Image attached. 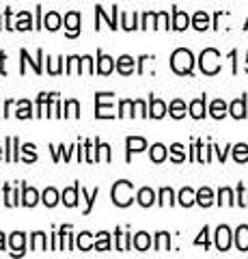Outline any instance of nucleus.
<instances>
[{
    "label": "nucleus",
    "instance_id": "36",
    "mask_svg": "<svg viewBox=\"0 0 248 259\" xmlns=\"http://www.w3.org/2000/svg\"><path fill=\"white\" fill-rule=\"evenodd\" d=\"M82 197L86 199V209H84V214H91V209H93V203H95V199L100 197V188H95L91 194H86V190L82 188Z\"/></svg>",
    "mask_w": 248,
    "mask_h": 259
},
{
    "label": "nucleus",
    "instance_id": "39",
    "mask_svg": "<svg viewBox=\"0 0 248 259\" xmlns=\"http://www.w3.org/2000/svg\"><path fill=\"white\" fill-rule=\"evenodd\" d=\"M65 117H80V104L76 100L65 102Z\"/></svg>",
    "mask_w": 248,
    "mask_h": 259
},
{
    "label": "nucleus",
    "instance_id": "24",
    "mask_svg": "<svg viewBox=\"0 0 248 259\" xmlns=\"http://www.w3.org/2000/svg\"><path fill=\"white\" fill-rule=\"evenodd\" d=\"M43 26L47 28V30H59L61 28V15L57 13V11H50L43 18Z\"/></svg>",
    "mask_w": 248,
    "mask_h": 259
},
{
    "label": "nucleus",
    "instance_id": "2",
    "mask_svg": "<svg viewBox=\"0 0 248 259\" xmlns=\"http://www.w3.org/2000/svg\"><path fill=\"white\" fill-rule=\"evenodd\" d=\"M199 67L205 76H216L220 71V52L214 50V48H207L199 56Z\"/></svg>",
    "mask_w": 248,
    "mask_h": 259
},
{
    "label": "nucleus",
    "instance_id": "50",
    "mask_svg": "<svg viewBox=\"0 0 248 259\" xmlns=\"http://www.w3.org/2000/svg\"><path fill=\"white\" fill-rule=\"evenodd\" d=\"M84 149H86V162H95V158L91 156V141H86V147Z\"/></svg>",
    "mask_w": 248,
    "mask_h": 259
},
{
    "label": "nucleus",
    "instance_id": "32",
    "mask_svg": "<svg viewBox=\"0 0 248 259\" xmlns=\"http://www.w3.org/2000/svg\"><path fill=\"white\" fill-rule=\"evenodd\" d=\"M41 201H43V203H45L47 207H54V205H57V203H59V192H57V190H54V188H47V190L43 192V197H41Z\"/></svg>",
    "mask_w": 248,
    "mask_h": 259
},
{
    "label": "nucleus",
    "instance_id": "30",
    "mask_svg": "<svg viewBox=\"0 0 248 259\" xmlns=\"http://www.w3.org/2000/svg\"><path fill=\"white\" fill-rule=\"evenodd\" d=\"M218 203L220 205H235L237 203V201L233 199V190H231V188H220L218 190Z\"/></svg>",
    "mask_w": 248,
    "mask_h": 259
},
{
    "label": "nucleus",
    "instance_id": "45",
    "mask_svg": "<svg viewBox=\"0 0 248 259\" xmlns=\"http://www.w3.org/2000/svg\"><path fill=\"white\" fill-rule=\"evenodd\" d=\"M24 153H26V162H28V164H30V162H35L37 160V153H35V145H24Z\"/></svg>",
    "mask_w": 248,
    "mask_h": 259
},
{
    "label": "nucleus",
    "instance_id": "16",
    "mask_svg": "<svg viewBox=\"0 0 248 259\" xmlns=\"http://www.w3.org/2000/svg\"><path fill=\"white\" fill-rule=\"evenodd\" d=\"M136 199H138V203L142 207H149V205L156 203V192L151 190V188H140L138 194H136Z\"/></svg>",
    "mask_w": 248,
    "mask_h": 259
},
{
    "label": "nucleus",
    "instance_id": "15",
    "mask_svg": "<svg viewBox=\"0 0 248 259\" xmlns=\"http://www.w3.org/2000/svg\"><path fill=\"white\" fill-rule=\"evenodd\" d=\"M205 102H207V97H199V100L194 102H190V115L194 117V119H203L207 115V110H205Z\"/></svg>",
    "mask_w": 248,
    "mask_h": 259
},
{
    "label": "nucleus",
    "instance_id": "48",
    "mask_svg": "<svg viewBox=\"0 0 248 259\" xmlns=\"http://www.w3.org/2000/svg\"><path fill=\"white\" fill-rule=\"evenodd\" d=\"M136 108H138L140 117H149V112H147V106H145V104H142L140 100H136Z\"/></svg>",
    "mask_w": 248,
    "mask_h": 259
},
{
    "label": "nucleus",
    "instance_id": "42",
    "mask_svg": "<svg viewBox=\"0 0 248 259\" xmlns=\"http://www.w3.org/2000/svg\"><path fill=\"white\" fill-rule=\"evenodd\" d=\"M207 233H210V227H203L201 236L194 240V244H196V246H201V244H203L205 248H210V236H207Z\"/></svg>",
    "mask_w": 248,
    "mask_h": 259
},
{
    "label": "nucleus",
    "instance_id": "33",
    "mask_svg": "<svg viewBox=\"0 0 248 259\" xmlns=\"http://www.w3.org/2000/svg\"><path fill=\"white\" fill-rule=\"evenodd\" d=\"M95 250H110V238L106 231L97 233V242H95Z\"/></svg>",
    "mask_w": 248,
    "mask_h": 259
},
{
    "label": "nucleus",
    "instance_id": "25",
    "mask_svg": "<svg viewBox=\"0 0 248 259\" xmlns=\"http://www.w3.org/2000/svg\"><path fill=\"white\" fill-rule=\"evenodd\" d=\"M149 246H151L149 233H145V231L136 233V236H134V248H136V250H147Z\"/></svg>",
    "mask_w": 248,
    "mask_h": 259
},
{
    "label": "nucleus",
    "instance_id": "4",
    "mask_svg": "<svg viewBox=\"0 0 248 259\" xmlns=\"http://www.w3.org/2000/svg\"><path fill=\"white\" fill-rule=\"evenodd\" d=\"M108 100H113V93H97L95 95V117L97 119H113L115 115L110 110H113V104H106Z\"/></svg>",
    "mask_w": 248,
    "mask_h": 259
},
{
    "label": "nucleus",
    "instance_id": "11",
    "mask_svg": "<svg viewBox=\"0 0 248 259\" xmlns=\"http://www.w3.org/2000/svg\"><path fill=\"white\" fill-rule=\"evenodd\" d=\"M190 26V18H188V13H183L179 9H173V26L175 30H186Z\"/></svg>",
    "mask_w": 248,
    "mask_h": 259
},
{
    "label": "nucleus",
    "instance_id": "27",
    "mask_svg": "<svg viewBox=\"0 0 248 259\" xmlns=\"http://www.w3.org/2000/svg\"><path fill=\"white\" fill-rule=\"evenodd\" d=\"M166 147L164 145H160V143H156L154 147H151V162H156V164H160V162H164L166 160Z\"/></svg>",
    "mask_w": 248,
    "mask_h": 259
},
{
    "label": "nucleus",
    "instance_id": "54",
    "mask_svg": "<svg viewBox=\"0 0 248 259\" xmlns=\"http://www.w3.org/2000/svg\"><path fill=\"white\" fill-rule=\"evenodd\" d=\"M0 250H5V236L0 233Z\"/></svg>",
    "mask_w": 248,
    "mask_h": 259
},
{
    "label": "nucleus",
    "instance_id": "8",
    "mask_svg": "<svg viewBox=\"0 0 248 259\" xmlns=\"http://www.w3.org/2000/svg\"><path fill=\"white\" fill-rule=\"evenodd\" d=\"M125 145H127V162L132 158V151H142L147 147V141L140 139V136H127L125 139Z\"/></svg>",
    "mask_w": 248,
    "mask_h": 259
},
{
    "label": "nucleus",
    "instance_id": "12",
    "mask_svg": "<svg viewBox=\"0 0 248 259\" xmlns=\"http://www.w3.org/2000/svg\"><path fill=\"white\" fill-rule=\"evenodd\" d=\"M164 115H166V104L162 100H156V97H151V100H149V117L162 119Z\"/></svg>",
    "mask_w": 248,
    "mask_h": 259
},
{
    "label": "nucleus",
    "instance_id": "10",
    "mask_svg": "<svg viewBox=\"0 0 248 259\" xmlns=\"http://www.w3.org/2000/svg\"><path fill=\"white\" fill-rule=\"evenodd\" d=\"M235 246L237 250L246 253L248 250V225H239L237 231H235Z\"/></svg>",
    "mask_w": 248,
    "mask_h": 259
},
{
    "label": "nucleus",
    "instance_id": "9",
    "mask_svg": "<svg viewBox=\"0 0 248 259\" xmlns=\"http://www.w3.org/2000/svg\"><path fill=\"white\" fill-rule=\"evenodd\" d=\"M97 69L95 71H100L102 76H108L110 71H113V67H115V59H110V56H106L104 52H97Z\"/></svg>",
    "mask_w": 248,
    "mask_h": 259
},
{
    "label": "nucleus",
    "instance_id": "21",
    "mask_svg": "<svg viewBox=\"0 0 248 259\" xmlns=\"http://www.w3.org/2000/svg\"><path fill=\"white\" fill-rule=\"evenodd\" d=\"M179 203H181L183 207L194 205V203H196V192L192 190V188H181V192H179Z\"/></svg>",
    "mask_w": 248,
    "mask_h": 259
},
{
    "label": "nucleus",
    "instance_id": "23",
    "mask_svg": "<svg viewBox=\"0 0 248 259\" xmlns=\"http://www.w3.org/2000/svg\"><path fill=\"white\" fill-rule=\"evenodd\" d=\"M192 26H194L196 30H205L207 26H210V15H207L205 11H196L194 18H192Z\"/></svg>",
    "mask_w": 248,
    "mask_h": 259
},
{
    "label": "nucleus",
    "instance_id": "57",
    "mask_svg": "<svg viewBox=\"0 0 248 259\" xmlns=\"http://www.w3.org/2000/svg\"><path fill=\"white\" fill-rule=\"evenodd\" d=\"M244 28H248V20H246V26H244Z\"/></svg>",
    "mask_w": 248,
    "mask_h": 259
},
{
    "label": "nucleus",
    "instance_id": "55",
    "mask_svg": "<svg viewBox=\"0 0 248 259\" xmlns=\"http://www.w3.org/2000/svg\"><path fill=\"white\" fill-rule=\"evenodd\" d=\"M246 74H248V54H246Z\"/></svg>",
    "mask_w": 248,
    "mask_h": 259
},
{
    "label": "nucleus",
    "instance_id": "52",
    "mask_svg": "<svg viewBox=\"0 0 248 259\" xmlns=\"http://www.w3.org/2000/svg\"><path fill=\"white\" fill-rule=\"evenodd\" d=\"M214 149H216V153H218V158H220V162H225V160H227V149H225V151H222L220 147H214Z\"/></svg>",
    "mask_w": 248,
    "mask_h": 259
},
{
    "label": "nucleus",
    "instance_id": "41",
    "mask_svg": "<svg viewBox=\"0 0 248 259\" xmlns=\"http://www.w3.org/2000/svg\"><path fill=\"white\" fill-rule=\"evenodd\" d=\"M136 106V102H132V100H123L121 104H119V110H121V112H119V117H125V115H132V108ZM134 117V115H132Z\"/></svg>",
    "mask_w": 248,
    "mask_h": 259
},
{
    "label": "nucleus",
    "instance_id": "14",
    "mask_svg": "<svg viewBox=\"0 0 248 259\" xmlns=\"http://www.w3.org/2000/svg\"><path fill=\"white\" fill-rule=\"evenodd\" d=\"M22 205H26V207H35L37 205V201H39V194L35 188H28L26 184L22 186Z\"/></svg>",
    "mask_w": 248,
    "mask_h": 259
},
{
    "label": "nucleus",
    "instance_id": "3",
    "mask_svg": "<svg viewBox=\"0 0 248 259\" xmlns=\"http://www.w3.org/2000/svg\"><path fill=\"white\" fill-rule=\"evenodd\" d=\"M132 192H134L132 182H125V180L117 182V184L113 186V203L119 205V207H127V205H130L132 201H134Z\"/></svg>",
    "mask_w": 248,
    "mask_h": 259
},
{
    "label": "nucleus",
    "instance_id": "7",
    "mask_svg": "<svg viewBox=\"0 0 248 259\" xmlns=\"http://www.w3.org/2000/svg\"><path fill=\"white\" fill-rule=\"evenodd\" d=\"M65 26H67V37H78L80 32V13L69 11L65 15Z\"/></svg>",
    "mask_w": 248,
    "mask_h": 259
},
{
    "label": "nucleus",
    "instance_id": "13",
    "mask_svg": "<svg viewBox=\"0 0 248 259\" xmlns=\"http://www.w3.org/2000/svg\"><path fill=\"white\" fill-rule=\"evenodd\" d=\"M117 69H119V74H123V76L134 74V59L132 56H127V54L119 56L117 59Z\"/></svg>",
    "mask_w": 248,
    "mask_h": 259
},
{
    "label": "nucleus",
    "instance_id": "22",
    "mask_svg": "<svg viewBox=\"0 0 248 259\" xmlns=\"http://www.w3.org/2000/svg\"><path fill=\"white\" fill-rule=\"evenodd\" d=\"M169 115H171L173 119L186 117V104H183L181 100H173V102H171V106H169Z\"/></svg>",
    "mask_w": 248,
    "mask_h": 259
},
{
    "label": "nucleus",
    "instance_id": "56",
    "mask_svg": "<svg viewBox=\"0 0 248 259\" xmlns=\"http://www.w3.org/2000/svg\"><path fill=\"white\" fill-rule=\"evenodd\" d=\"M0 156H3V147H0Z\"/></svg>",
    "mask_w": 248,
    "mask_h": 259
},
{
    "label": "nucleus",
    "instance_id": "35",
    "mask_svg": "<svg viewBox=\"0 0 248 259\" xmlns=\"http://www.w3.org/2000/svg\"><path fill=\"white\" fill-rule=\"evenodd\" d=\"M160 205H173L175 203V194L171 188H162L160 190V201H158Z\"/></svg>",
    "mask_w": 248,
    "mask_h": 259
},
{
    "label": "nucleus",
    "instance_id": "40",
    "mask_svg": "<svg viewBox=\"0 0 248 259\" xmlns=\"http://www.w3.org/2000/svg\"><path fill=\"white\" fill-rule=\"evenodd\" d=\"M30 24H33V20H30V13L24 11V13H20V22H18V26H15V28H18V30H28Z\"/></svg>",
    "mask_w": 248,
    "mask_h": 259
},
{
    "label": "nucleus",
    "instance_id": "53",
    "mask_svg": "<svg viewBox=\"0 0 248 259\" xmlns=\"http://www.w3.org/2000/svg\"><path fill=\"white\" fill-rule=\"evenodd\" d=\"M5 59H7V54L0 52V74H7V71H5Z\"/></svg>",
    "mask_w": 248,
    "mask_h": 259
},
{
    "label": "nucleus",
    "instance_id": "17",
    "mask_svg": "<svg viewBox=\"0 0 248 259\" xmlns=\"http://www.w3.org/2000/svg\"><path fill=\"white\" fill-rule=\"evenodd\" d=\"M196 203L201 205V207H210L214 203V192L212 188H201V190H196Z\"/></svg>",
    "mask_w": 248,
    "mask_h": 259
},
{
    "label": "nucleus",
    "instance_id": "1",
    "mask_svg": "<svg viewBox=\"0 0 248 259\" xmlns=\"http://www.w3.org/2000/svg\"><path fill=\"white\" fill-rule=\"evenodd\" d=\"M171 67H173L175 74L190 76L192 67H194V56H192V52L186 50V48H179V50H175L171 56Z\"/></svg>",
    "mask_w": 248,
    "mask_h": 259
},
{
    "label": "nucleus",
    "instance_id": "34",
    "mask_svg": "<svg viewBox=\"0 0 248 259\" xmlns=\"http://www.w3.org/2000/svg\"><path fill=\"white\" fill-rule=\"evenodd\" d=\"M78 248L80 250H91V248H95L93 244H91V233L89 231H82L78 236Z\"/></svg>",
    "mask_w": 248,
    "mask_h": 259
},
{
    "label": "nucleus",
    "instance_id": "47",
    "mask_svg": "<svg viewBox=\"0 0 248 259\" xmlns=\"http://www.w3.org/2000/svg\"><path fill=\"white\" fill-rule=\"evenodd\" d=\"M43 59V52L41 50H37V61H30V65H33V69H35V74H41V61Z\"/></svg>",
    "mask_w": 248,
    "mask_h": 259
},
{
    "label": "nucleus",
    "instance_id": "5",
    "mask_svg": "<svg viewBox=\"0 0 248 259\" xmlns=\"http://www.w3.org/2000/svg\"><path fill=\"white\" fill-rule=\"evenodd\" d=\"M229 246H231V229L227 225H220L216 229V248L225 253V250H229Z\"/></svg>",
    "mask_w": 248,
    "mask_h": 259
},
{
    "label": "nucleus",
    "instance_id": "46",
    "mask_svg": "<svg viewBox=\"0 0 248 259\" xmlns=\"http://www.w3.org/2000/svg\"><path fill=\"white\" fill-rule=\"evenodd\" d=\"M121 26H123L125 30H132V28H138V26H136V22L132 24V20H130V15H127V13H121Z\"/></svg>",
    "mask_w": 248,
    "mask_h": 259
},
{
    "label": "nucleus",
    "instance_id": "44",
    "mask_svg": "<svg viewBox=\"0 0 248 259\" xmlns=\"http://www.w3.org/2000/svg\"><path fill=\"white\" fill-rule=\"evenodd\" d=\"M237 205H239V207H248V199H246L244 184H237Z\"/></svg>",
    "mask_w": 248,
    "mask_h": 259
},
{
    "label": "nucleus",
    "instance_id": "20",
    "mask_svg": "<svg viewBox=\"0 0 248 259\" xmlns=\"http://www.w3.org/2000/svg\"><path fill=\"white\" fill-rule=\"evenodd\" d=\"M229 112V106L222 100H214L212 102V106H210V115L214 117V119H222Z\"/></svg>",
    "mask_w": 248,
    "mask_h": 259
},
{
    "label": "nucleus",
    "instance_id": "31",
    "mask_svg": "<svg viewBox=\"0 0 248 259\" xmlns=\"http://www.w3.org/2000/svg\"><path fill=\"white\" fill-rule=\"evenodd\" d=\"M171 248V236L166 231H160L156 236V250H169Z\"/></svg>",
    "mask_w": 248,
    "mask_h": 259
},
{
    "label": "nucleus",
    "instance_id": "37",
    "mask_svg": "<svg viewBox=\"0 0 248 259\" xmlns=\"http://www.w3.org/2000/svg\"><path fill=\"white\" fill-rule=\"evenodd\" d=\"M171 160H173V162H177V164L186 160V153H183V145H179V143H175V145H173V147H171Z\"/></svg>",
    "mask_w": 248,
    "mask_h": 259
},
{
    "label": "nucleus",
    "instance_id": "38",
    "mask_svg": "<svg viewBox=\"0 0 248 259\" xmlns=\"http://www.w3.org/2000/svg\"><path fill=\"white\" fill-rule=\"evenodd\" d=\"M33 108H30V102L28 100H22L20 102V110L15 112V115H18V119H30L33 117V112H30Z\"/></svg>",
    "mask_w": 248,
    "mask_h": 259
},
{
    "label": "nucleus",
    "instance_id": "51",
    "mask_svg": "<svg viewBox=\"0 0 248 259\" xmlns=\"http://www.w3.org/2000/svg\"><path fill=\"white\" fill-rule=\"evenodd\" d=\"M102 149H104V160L110 162V147H108L106 143H104V145H102Z\"/></svg>",
    "mask_w": 248,
    "mask_h": 259
},
{
    "label": "nucleus",
    "instance_id": "43",
    "mask_svg": "<svg viewBox=\"0 0 248 259\" xmlns=\"http://www.w3.org/2000/svg\"><path fill=\"white\" fill-rule=\"evenodd\" d=\"M156 28H169V13H156Z\"/></svg>",
    "mask_w": 248,
    "mask_h": 259
},
{
    "label": "nucleus",
    "instance_id": "19",
    "mask_svg": "<svg viewBox=\"0 0 248 259\" xmlns=\"http://www.w3.org/2000/svg\"><path fill=\"white\" fill-rule=\"evenodd\" d=\"M24 242H26V238H24V233H13V236L9 238V244H11V255H22L24 253Z\"/></svg>",
    "mask_w": 248,
    "mask_h": 259
},
{
    "label": "nucleus",
    "instance_id": "28",
    "mask_svg": "<svg viewBox=\"0 0 248 259\" xmlns=\"http://www.w3.org/2000/svg\"><path fill=\"white\" fill-rule=\"evenodd\" d=\"M30 248H33V250H45L47 248V244H45V233H41V231L33 233V236H30Z\"/></svg>",
    "mask_w": 248,
    "mask_h": 259
},
{
    "label": "nucleus",
    "instance_id": "6",
    "mask_svg": "<svg viewBox=\"0 0 248 259\" xmlns=\"http://www.w3.org/2000/svg\"><path fill=\"white\" fill-rule=\"evenodd\" d=\"M229 115L233 119H246V95L237 97L229 104Z\"/></svg>",
    "mask_w": 248,
    "mask_h": 259
},
{
    "label": "nucleus",
    "instance_id": "18",
    "mask_svg": "<svg viewBox=\"0 0 248 259\" xmlns=\"http://www.w3.org/2000/svg\"><path fill=\"white\" fill-rule=\"evenodd\" d=\"M78 192H80V184H74V188H67L65 192H63V203H65L67 207H76Z\"/></svg>",
    "mask_w": 248,
    "mask_h": 259
},
{
    "label": "nucleus",
    "instance_id": "49",
    "mask_svg": "<svg viewBox=\"0 0 248 259\" xmlns=\"http://www.w3.org/2000/svg\"><path fill=\"white\" fill-rule=\"evenodd\" d=\"M229 59L233 61V74H237V50H231L229 52Z\"/></svg>",
    "mask_w": 248,
    "mask_h": 259
},
{
    "label": "nucleus",
    "instance_id": "26",
    "mask_svg": "<svg viewBox=\"0 0 248 259\" xmlns=\"http://www.w3.org/2000/svg\"><path fill=\"white\" fill-rule=\"evenodd\" d=\"M233 160L237 162V164H244V162H248V145L246 143H239L233 147Z\"/></svg>",
    "mask_w": 248,
    "mask_h": 259
},
{
    "label": "nucleus",
    "instance_id": "29",
    "mask_svg": "<svg viewBox=\"0 0 248 259\" xmlns=\"http://www.w3.org/2000/svg\"><path fill=\"white\" fill-rule=\"evenodd\" d=\"M54 97H57V93H41L37 100V117H43V108L50 104Z\"/></svg>",
    "mask_w": 248,
    "mask_h": 259
}]
</instances>
